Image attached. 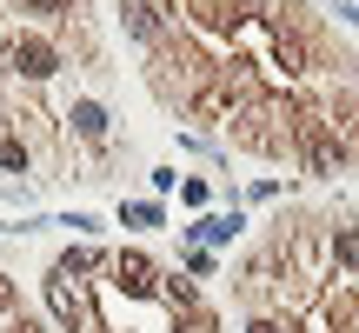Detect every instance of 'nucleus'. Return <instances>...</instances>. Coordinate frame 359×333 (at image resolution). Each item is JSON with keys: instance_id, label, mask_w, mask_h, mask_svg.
<instances>
[{"instance_id": "9", "label": "nucleus", "mask_w": 359, "mask_h": 333, "mask_svg": "<svg viewBox=\"0 0 359 333\" xmlns=\"http://www.w3.org/2000/svg\"><path fill=\"white\" fill-rule=\"evenodd\" d=\"M120 220H127V227H160L167 214H160V200H127V207H120Z\"/></svg>"}, {"instance_id": "15", "label": "nucleus", "mask_w": 359, "mask_h": 333, "mask_svg": "<svg viewBox=\"0 0 359 333\" xmlns=\"http://www.w3.org/2000/svg\"><path fill=\"white\" fill-rule=\"evenodd\" d=\"M13 307V287H7V273H0V313H7Z\"/></svg>"}, {"instance_id": "4", "label": "nucleus", "mask_w": 359, "mask_h": 333, "mask_svg": "<svg viewBox=\"0 0 359 333\" xmlns=\"http://www.w3.org/2000/svg\"><path fill=\"white\" fill-rule=\"evenodd\" d=\"M67 120H74L80 141H93V147L107 141V107H100V100H74V107H67Z\"/></svg>"}, {"instance_id": "1", "label": "nucleus", "mask_w": 359, "mask_h": 333, "mask_svg": "<svg viewBox=\"0 0 359 333\" xmlns=\"http://www.w3.org/2000/svg\"><path fill=\"white\" fill-rule=\"evenodd\" d=\"M47 307L60 313V327H80V333H100V320H93V307H87V287H80L74 273H60V267L47 273Z\"/></svg>"}, {"instance_id": "12", "label": "nucleus", "mask_w": 359, "mask_h": 333, "mask_svg": "<svg viewBox=\"0 0 359 333\" xmlns=\"http://www.w3.org/2000/svg\"><path fill=\"white\" fill-rule=\"evenodd\" d=\"M53 227H74V233H93V227H100V220H93V214H60V220H53Z\"/></svg>"}, {"instance_id": "16", "label": "nucleus", "mask_w": 359, "mask_h": 333, "mask_svg": "<svg viewBox=\"0 0 359 333\" xmlns=\"http://www.w3.org/2000/svg\"><path fill=\"white\" fill-rule=\"evenodd\" d=\"M246 333H280V320H253V327H246Z\"/></svg>"}, {"instance_id": "17", "label": "nucleus", "mask_w": 359, "mask_h": 333, "mask_svg": "<svg viewBox=\"0 0 359 333\" xmlns=\"http://www.w3.org/2000/svg\"><path fill=\"white\" fill-rule=\"evenodd\" d=\"M13 333H40V327H34V320H13Z\"/></svg>"}, {"instance_id": "8", "label": "nucleus", "mask_w": 359, "mask_h": 333, "mask_svg": "<svg viewBox=\"0 0 359 333\" xmlns=\"http://www.w3.org/2000/svg\"><path fill=\"white\" fill-rule=\"evenodd\" d=\"M333 260L359 273V227H333Z\"/></svg>"}, {"instance_id": "10", "label": "nucleus", "mask_w": 359, "mask_h": 333, "mask_svg": "<svg viewBox=\"0 0 359 333\" xmlns=\"http://www.w3.org/2000/svg\"><path fill=\"white\" fill-rule=\"evenodd\" d=\"M93 267H100V254H87V247H74V254H60V273H74V280H80V273H93Z\"/></svg>"}, {"instance_id": "18", "label": "nucleus", "mask_w": 359, "mask_h": 333, "mask_svg": "<svg viewBox=\"0 0 359 333\" xmlns=\"http://www.w3.org/2000/svg\"><path fill=\"white\" fill-rule=\"evenodd\" d=\"M100 333H107V327H100Z\"/></svg>"}, {"instance_id": "11", "label": "nucleus", "mask_w": 359, "mask_h": 333, "mask_svg": "<svg viewBox=\"0 0 359 333\" xmlns=\"http://www.w3.org/2000/svg\"><path fill=\"white\" fill-rule=\"evenodd\" d=\"M0 166H7V174H27V141L7 133V141H0Z\"/></svg>"}, {"instance_id": "5", "label": "nucleus", "mask_w": 359, "mask_h": 333, "mask_svg": "<svg viewBox=\"0 0 359 333\" xmlns=\"http://www.w3.org/2000/svg\"><path fill=\"white\" fill-rule=\"evenodd\" d=\"M240 227H246V214H206L187 227V240H240Z\"/></svg>"}, {"instance_id": "7", "label": "nucleus", "mask_w": 359, "mask_h": 333, "mask_svg": "<svg viewBox=\"0 0 359 333\" xmlns=\"http://www.w3.org/2000/svg\"><path fill=\"white\" fill-rule=\"evenodd\" d=\"M339 160H346V154H339V147L333 141H313V133H306V174H339Z\"/></svg>"}, {"instance_id": "13", "label": "nucleus", "mask_w": 359, "mask_h": 333, "mask_svg": "<svg viewBox=\"0 0 359 333\" xmlns=\"http://www.w3.org/2000/svg\"><path fill=\"white\" fill-rule=\"evenodd\" d=\"M20 7H40V13H67L74 0H20Z\"/></svg>"}, {"instance_id": "2", "label": "nucleus", "mask_w": 359, "mask_h": 333, "mask_svg": "<svg viewBox=\"0 0 359 333\" xmlns=\"http://www.w3.org/2000/svg\"><path fill=\"white\" fill-rule=\"evenodd\" d=\"M7 67H13L20 80H47L53 67H60V47H53V40H34V34H20V40L7 47Z\"/></svg>"}, {"instance_id": "3", "label": "nucleus", "mask_w": 359, "mask_h": 333, "mask_svg": "<svg viewBox=\"0 0 359 333\" xmlns=\"http://www.w3.org/2000/svg\"><path fill=\"white\" fill-rule=\"evenodd\" d=\"M114 273H120V287H127V294H154V287H160V273H154V260H147V254H120Z\"/></svg>"}, {"instance_id": "6", "label": "nucleus", "mask_w": 359, "mask_h": 333, "mask_svg": "<svg viewBox=\"0 0 359 333\" xmlns=\"http://www.w3.org/2000/svg\"><path fill=\"white\" fill-rule=\"evenodd\" d=\"M120 20H127L133 40H154V34H160V20H154V7H147V0H120Z\"/></svg>"}, {"instance_id": "14", "label": "nucleus", "mask_w": 359, "mask_h": 333, "mask_svg": "<svg viewBox=\"0 0 359 333\" xmlns=\"http://www.w3.org/2000/svg\"><path fill=\"white\" fill-rule=\"evenodd\" d=\"M333 13H339L346 27H359V7H353V0H333Z\"/></svg>"}]
</instances>
